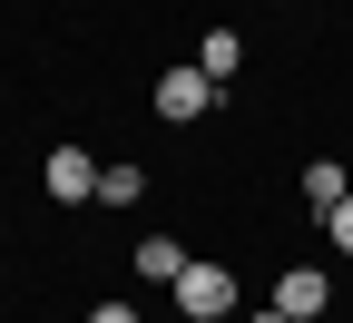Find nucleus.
<instances>
[{
    "mask_svg": "<svg viewBox=\"0 0 353 323\" xmlns=\"http://www.w3.org/2000/svg\"><path fill=\"white\" fill-rule=\"evenodd\" d=\"M148 98H157V118H167V127H196L216 98H226V88H216L196 59H176V69H157V88H148Z\"/></svg>",
    "mask_w": 353,
    "mask_h": 323,
    "instance_id": "obj_1",
    "label": "nucleus"
},
{
    "mask_svg": "<svg viewBox=\"0 0 353 323\" xmlns=\"http://www.w3.org/2000/svg\"><path fill=\"white\" fill-rule=\"evenodd\" d=\"M167 294H176L187 323H236V274H226V264H187Z\"/></svg>",
    "mask_w": 353,
    "mask_h": 323,
    "instance_id": "obj_2",
    "label": "nucleus"
},
{
    "mask_svg": "<svg viewBox=\"0 0 353 323\" xmlns=\"http://www.w3.org/2000/svg\"><path fill=\"white\" fill-rule=\"evenodd\" d=\"M99 157L88 147H50V167H39V187H50V206H99Z\"/></svg>",
    "mask_w": 353,
    "mask_h": 323,
    "instance_id": "obj_3",
    "label": "nucleus"
},
{
    "mask_svg": "<svg viewBox=\"0 0 353 323\" xmlns=\"http://www.w3.org/2000/svg\"><path fill=\"white\" fill-rule=\"evenodd\" d=\"M275 313H285V323H324V313H334V274H324V264H285V274H275Z\"/></svg>",
    "mask_w": 353,
    "mask_h": 323,
    "instance_id": "obj_4",
    "label": "nucleus"
},
{
    "mask_svg": "<svg viewBox=\"0 0 353 323\" xmlns=\"http://www.w3.org/2000/svg\"><path fill=\"white\" fill-rule=\"evenodd\" d=\"M128 255H138V274H148V284H176V274H187V264H196L187 245H176V236H138V245H128Z\"/></svg>",
    "mask_w": 353,
    "mask_h": 323,
    "instance_id": "obj_5",
    "label": "nucleus"
},
{
    "mask_svg": "<svg viewBox=\"0 0 353 323\" xmlns=\"http://www.w3.org/2000/svg\"><path fill=\"white\" fill-rule=\"evenodd\" d=\"M294 187H304V206H314V216H334V206L353 196V176H343L334 157H314V167H304V176H294Z\"/></svg>",
    "mask_w": 353,
    "mask_h": 323,
    "instance_id": "obj_6",
    "label": "nucleus"
},
{
    "mask_svg": "<svg viewBox=\"0 0 353 323\" xmlns=\"http://www.w3.org/2000/svg\"><path fill=\"white\" fill-rule=\"evenodd\" d=\"M196 69H206L216 88H226V79L245 69V39H236V30H206V39H196Z\"/></svg>",
    "mask_w": 353,
    "mask_h": 323,
    "instance_id": "obj_7",
    "label": "nucleus"
},
{
    "mask_svg": "<svg viewBox=\"0 0 353 323\" xmlns=\"http://www.w3.org/2000/svg\"><path fill=\"white\" fill-rule=\"evenodd\" d=\"M138 196H148V167H108V176H99V206H108V216H128Z\"/></svg>",
    "mask_w": 353,
    "mask_h": 323,
    "instance_id": "obj_8",
    "label": "nucleus"
},
{
    "mask_svg": "<svg viewBox=\"0 0 353 323\" xmlns=\"http://www.w3.org/2000/svg\"><path fill=\"white\" fill-rule=\"evenodd\" d=\"M324 236H334V255H353V196H343V206L324 216Z\"/></svg>",
    "mask_w": 353,
    "mask_h": 323,
    "instance_id": "obj_9",
    "label": "nucleus"
},
{
    "mask_svg": "<svg viewBox=\"0 0 353 323\" xmlns=\"http://www.w3.org/2000/svg\"><path fill=\"white\" fill-rule=\"evenodd\" d=\"M88 323H138V304H128V294H108V304H88Z\"/></svg>",
    "mask_w": 353,
    "mask_h": 323,
    "instance_id": "obj_10",
    "label": "nucleus"
},
{
    "mask_svg": "<svg viewBox=\"0 0 353 323\" xmlns=\"http://www.w3.org/2000/svg\"><path fill=\"white\" fill-rule=\"evenodd\" d=\"M236 323H285V313H275V304H265V313H236Z\"/></svg>",
    "mask_w": 353,
    "mask_h": 323,
    "instance_id": "obj_11",
    "label": "nucleus"
},
{
    "mask_svg": "<svg viewBox=\"0 0 353 323\" xmlns=\"http://www.w3.org/2000/svg\"><path fill=\"white\" fill-rule=\"evenodd\" d=\"M285 10H294V0H285Z\"/></svg>",
    "mask_w": 353,
    "mask_h": 323,
    "instance_id": "obj_12",
    "label": "nucleus"
}]
</instances>
